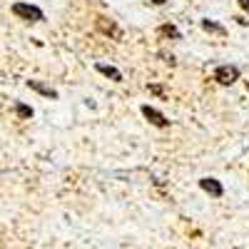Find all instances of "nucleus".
I'll use <instances>...</instances> for the list:
<instances>
[{"mask_svg": "<svg viewBox=\"0 0 249 249\" xmlns=\"http://www.w3.org/2000/svg\"><path fill=\"white\" fill-rule=\"evenodd\" d=\"M13 13H15L18 18L28 20V23H40V20H45L43 10H40L37 5H30V3H15V5H13Z\"/></svg>", "mask_w": 249, "mask_h": 249, "instance_id": "1", "label": "nucleus"}, {"mask_svg": "<svg viewBox=\"0 0 249 249\" xmlns=\"http://www.w3.org/2000/svg\"><path fill=\"white\" fill-rule=\"evenodd\" d=\"M214 80L219 85H232V82L239 80V68L237 65H219L214 70Z\"/></svg>", "mask_w": 249, "mask_h": 249, "instance_id": "2", "label": "nucleus"}, {"mask_svg": "<svg viewBox=\"0 0 249 249\" xmlns=\"http://www.w3.org/2000/svg\"><path fill=\"white\" fill-rule=\"evenodd\" d=\"M142 115L144 117H147V122L150 124H155V127H170V120L167 117H164L160 110H155V107H150V105H142Z\"/></svg>", "mask_w": 249, "mask_h": 249, "instance_id": "3", "label": "nucleus"}, {"mask_svg": "<svg viewBox=\"0 0 249 249\" xmlns=\"http://www.w3.org/2000/svg\"><path fill=\"white\" fill-rule=\"evenodd\" d=\"M97 30L102 35L112 37V40H120L122 37V30L117 28V23H115V20H110V18H97Z\"/></svg>", "mask_w": 249, "mask_h": 249, "instance_id": "4", "label": "nucleus"}, {"mask_svg": "<svg viewBox=\"0 0 249 249\" xmlns=\"http://www.w3.org/2000/svg\"><path fill=\"white\" fill-rule=\"evenodd\" d=\"M199 187L204 192H210L212 197H222L224 195V187L219 184V179H214V177H202L199 179Z\"/></svg>", "mask_w": 249, "mask_h": 249, "instance_id": "5", "label": "nucleus"}, {"mask_svg": "<svg viewBox=\"0 0 249 249\" xmlns=\"http://www.w3.org/2000/svg\"><path fill=\"white\" fill-rule=\"evenodd\" d=\"M28 88L40 92V95H45V97H50V100H57V90H53L50 85H45V82H40V80H28Z\"/></svg>", "mask_w": 249, "mask_h": 249, "instance_id": "6", "label": "nucleus"}, {"mask_svg": "<svg viewBox=\"0 0 249 249\" xmlns=\"http://www.w3.org/2000/svg\"><path fill=\"white\" fill-rule=\"evenodd\" d=\"M95 70H97L100 75L110 77L112 82H122V72H120L117 68H112V65H105V62H97V65H95Z\"/></svg>", "mask_w": 249, "mask_h": 249, "instance_id": "7", "label": "nucleus"}, {"mask_svg": "<svg viewBox=\"0 0 249 249\" xmlns=\"http://www.w3.org/2000/svg\"><path fill=\"white\" fill-rule=\"evenodd\" d=\"M202 30H207V33H217V35H227V28L224 25H219V23H214V20H210V18H204L202 20Z\"/></svg>", "mask_w": 249, "mask_h": 249, "instance_id": "8", "label": "nucleus"}, {"mask_svg": "<svg viewBox=\"0 0 249 249\" xmlns=\"http://www.w3.org/2000/svg\"><path fill=\"white\" fill-rule=\"evenodd\" d=\"M157 35H162V37H172V40H179V37H182V33H179L175 25H170V23H167V25H160V28H157Z\"/></svg>", "mask_w": 249, "mask_h": 249, "instance_id": "9", "label": "nucleus"}, {"mask_svg": "<svg viewBox=\"0 0 249 249\" xmlns=\"http://www.w3.org/2000/svg\"><path fill=\"white\" fill-rule=\"evenodd\" d=\"M15 112H18V117H23V120H28V117H33V107H28V105H23V102H18V107H15Z\"/></svg>", "mask_w": 249, "mask_h": 249, "instance_id": "10", "label": "nucleus"}, {"mask_svg": "<svg viewBox=\"0 0 249 249\" xmlns=\"http://www.w3.org/2000/svg\"><path fill=\"white\" fill-rule=\"evenodd\" d=\"M147 90H150L152 95H157V97H164V88H162V85H150Z\"/></svg>", "mask_w": 249, "mask_h": 249, "instance_id": "11", "label": "nucleus"}, {"mask_svg": "<svg viewBox=\"0 0 249 249\" xmlns=\"http://www.w3.org/2000/svg\"><path fill=\"white\" fill-rule=\"evenodd\" d=\"M237 3H239V8H242V10H247V13H249V0H237Z\"/></svg>", "mask_w": 249, "mask_h": 249, "instance_id": "12", "label": "nucleus"}, {"mask_svg": "<svg viewBox=\"0 0 249 249\" xmlns=\"http://www.w3.org/2000/svg\"><path fill=\"white\" fill-rule=\"evenodd\" d=\"M150 3H152V5H164L167 0H150Z\"/></svg>", "mask_w": 249, "mask_h": 249, "instance_id": "13", "label": "nucleus"}, {"mask_svg": "<svg viewBox=\"0 0 249 249\" xmlns=\"http://www.w3.org/2000/svg\"><path fill=\"white\" fill-rule=\"evenodd\" d=\"M247 90H249V80H247Z\"/></svg>", "mask_w": 249, "mask_h": 249, "instance_id": "14", "label": "nucleus"}]
</instances>
